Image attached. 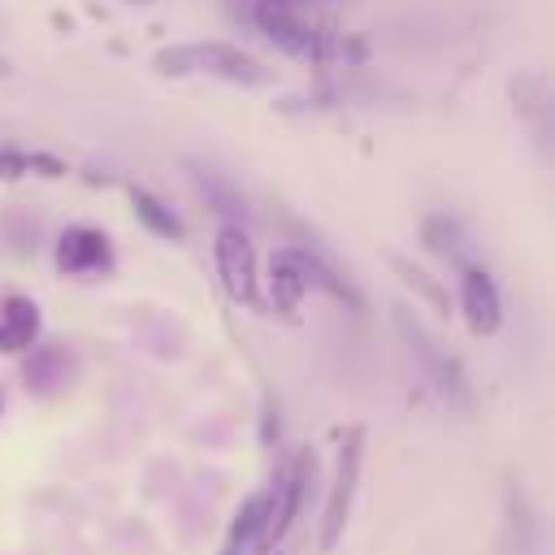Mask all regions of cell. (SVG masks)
I'll return each instance as SVG.
<instances>
[{"label": "cell", "mask_w": 555, "mask_h": 555, "mask_svg": "<svg viewBox=\"0 0 555 555\" xmlns=\"http://www.w3.org/2000/svg\"><path fill=\"white\" fill-rule=\"evenodd\" d=\"M35 334H39V304L26 295H9L0 304V356L35 347Z\"/></svg>", "instance_id": "cell-10"}, {"label": "cell", "mask_w": 555, "mask_h": 555, "mask_svg": "<svg viewBox=\"0 0 555 555\" xmlns=\"http://www.w3.org/2000/svg\"><path fill=\"white\" fill-rule=\"evenodd\" d=\"M386 264H390V269L403 278V286L416 291L438 317H451V295H447V286H442L434 273H425L416 260H408V256H399V251H386Z\"/></svg>", "instance_id": "cell-15"}, {"label": "cell", "mask_w": 555, "mask_h": 555, "mask_svg": "<svg viewBox=\"0 0 555 555\" xmlns=\"http://www.w3.org/2000/svg\"><path fill=\"white\" fill-rule=\"evenodd\" d=\"M113 264V247L104 230L91 225H69L56 238V269L61 273H104Z\"/></svg>", "instance_id": "cell-9"}, {"label": "cell", "mask_w": 555, "mask_h": 555, "mask_svg": "<svg viewBox=\"0 0 555 555\" xmlns=\"http://www.w3.org/2000/svg\"><path fill=\"white\" fill-rule=\"evenodd\" d=\"M269 507H273V486L260 490V494H251V499L238 507V516H234V525H230V533H225L221 555H251V551H260V533H264Z\"/></svg>", "instance_id": "cell-11"}, {"label": "cell", "mask_w": 555, "mask_h": 555, "mask_svg": "<svg viewBox=\"0 0 555 555\" xmlns=\"http://www.w3.org/2000/svg\"><path fill=\"white\" fill-rule=\"evenodd\" d=\"M421 234H425V247L434 256H442L447 264H455V269L468 264V234H464V225L455 217H425Z\"/></svg>", "instance_id": "cell-14"}, {"label": "cell", "mask_w": 555, "mask_h": 555, "mask_svg": "<svg viewBox=\"0 0 555 555\" xmlns=\"http://www.w3.org/2000/svg\"><path fill=\"white\" fill-rule=\"evenodd\" d=\"M360 460H364V425H351L338 438V464H334V481H330V499H325V520H321V551H334V542L347 529L351 499H356V486H360Z\"/></svg>", "instance_id": "cell-3"}, {"label": "cell", "mask_w": 555, "mask_h": 555, "mask_svg": "<svg viewBox=\"0 0 555 555\" xmlns=\"http://www.w3.org/2000/svg\"><path fill=\"white\" fill-rule=\"evenodd\" d=\"M0 74H4V61H0Z\"/></svg>", "instance_id": "cell-19"}, {"label": "cell", "mask_w": 555, "mask_h": 555, "mask_svg": "<svg viewBox=\"0 0 555 555\" xmlns=\"http://www.w3.org/2000/svg\"><path fill=\"white\" fill-rule=\"evenodd\" d=\"M304 291H308V286H304V278L295 273V264H291L282 251H273V260H269V295H273V308L295 321Z\"/></svg>", "instance_id": "cell-17"}, {"label": "cell", "mask_w": 555, "mask_h": 555, "mask_svg": "<svg viewBox=\"0 0 555 555\" xmlns=\"http://www.w3.org/2000/svg\"><path fill=\"white\" fill-rule=\"evenodd\" d=\"M22 173H26V152H17V147H0V178L13 182V178H22Z\"/></svg>", "instance_id": "cell-18"}, {"label": "cell", "mask_w": 555, "mask_h": 555, "mask_svg": "<svg viewBox=\"0 0 555 555\" xmlns=\"http://www.w3.org/2000/svg\"><path fill=\"white\" fill-rule=\"evenodd\" d=\"M152 69L160 78H221V82H238V87H264L273 78V69H264V61H256L251 52L221 43V39H195V43H169L160 52H152Z\"/></svg>", "instance_id": "cell-1"}, {"label": "cell", "mask_w": 555, "mask_h": 555, "mask_svg": "<svg viewBox=\"0 0 555 555\" xmlns=\"http://www.w3.org/2000/svg\"><path fill=\"white\" fill-rule=\"evenodd\" d=\"M395 325H399V334H403L408 351L416 356L421 373L434 382V390H438L447 403H460V408H464V403H468L464 369H460V364H455V360H451V356H447V351H442V347H438V343H434V338L412 321V312H408V308H399V312H395Z\"/></svg>", "instance_id": "cell-4"}, {"label": "cell", "mask_w": 555, "mask_h": 555, "mask_svg": "<svg viewBox=\"0 0 555 555\" xmlns=\"http://www.w3.org/2000/svg\"><path fill=\"white\" fill-rule=\"evenodd\" d=\"M212 260H217V278L225 286V295L234 304H260V286H256V251L243 225H221L212 238Z\"/></svg>", "instance_id": "cell-5"}, {"label": "cell", "mask_w": 555, "mask_h": 555, "mask_svg": "<svg viewBox=\"0 0 555 555\" xmlns=\"http://www.w3.org/2000/svg\"><path fill=\"white\" fill-rule=\"evenodd\" d=\"M191 182H195V191H199V199L217 212V217H225V225H243L251 212H247V199L234 191V182L225 178V173H212V169H204V165H191Z\"/></svg>", "instance_id": "cell-12"}, {"label": "cell", "mask_w": 555, "mask_h": 555, "mask_svg": "<svg viewBox=\"0 0 555 555\" xmlns=\"http://www.w3.org/2000/svg\"><path fill=\"white\" fill-rule=\"evenodd\" d=\"M282 256L295 264V273L304 278V286L308 291H325L334 304H343V308H351L356 317L364 312V295L356 291V282L351 278H343L321 251H312V247H282Z\"/></svg>", "instance_id": "cell-8"}, {"label": "cell", "mask_w": 555, "mask_h": 555, "mask_svg": "<svg viewBox=\"0 0 555 555\" xmlns=\"http://www.w3.org/2000/svg\"><path fill=\"white\" fill-rule=\"evenodd\" d=\"M22 377H26V386L39 390V395L56 390V386L69 377V356H65V347H56V343L35 347V351L26 356V364H22Z\"/></svg>", "instance_id": "cell-13"}, {"label": "cell", "mask_w": 555, "mask_h": 555, "mask_svg": "<svg viewBox=\"0 0 555 555\" xmlns=\"http://www.w3.org/2000/svg\"><path fill=\"white\" fill-rule=\"evenodd\" d=\"M251 22L260 26V35L269 43H278L282 52L299 56V61H330V56H343L347 43H338L334 35L317 30L295 4L286 0H256L251 4Z\"/></svg>", "instance_id": "cell-2"}, {"label": "cell", "mask_w": 555, "mask_h": 555, "mask_svg": "<svg viewBox=\"0 0 555 555\" xmlns=\"http://www.w3.org/2000/svg\"><path fill=\"white\" fill-rule=\"evenodd\" d=\"M130 204H134V217L156 234V238H182L186 230H182V217L160 199V195H152V191H143V186H130Z\"/></svg>", "instance_id": "cell-16"}, {"label": "cell", "mask_w": 555, "mask_h": 555, "mask_svg": "<svg viewBox=\"0 0 555 555\" xmlns=\"http://www.w3.org/2000/svg\"><path fill=\"white\" fill-rule=\"evenodd\" d=\"M312 468H317L312 451L299 447V451L291 455L286 473L273 481V507H269V520H264V533H260V551H269L278 538H286V529L299 520L304 499H308V486H312Z\"/></svg>", "instance_id": "cell-6"}, {"label": "cell", "mask_w": 555, "mask_h": 555, "mask_svg": "<svg viewBox=\"0 0 555 555\" xmlns=\"http://www.w3.org/2000/svg\"><path fill=\"white\" fill-rule=\"evenodd\" d=\"M460 312H464V325L477 338H490L503 325V295H499L494 278L481 264H464L460 269Z\"/></svg>", "instance_id": "cell-7"}, {"label": "cell", "mask_w": 555, "mask_h": 555, "mask_svg": "<svg viewBox=\"0 0 555 555\" xmlns=\"http://www.w3.org/2000/svg\"><path fill=\"white\" fill-rule=\"evenodd\" d=\"M134 4H147V0H134Z\"/></svg>", "instance_id": "cell-20"}]
</instances>
